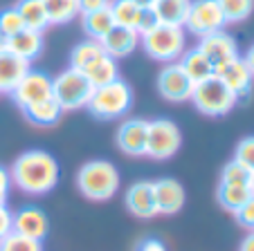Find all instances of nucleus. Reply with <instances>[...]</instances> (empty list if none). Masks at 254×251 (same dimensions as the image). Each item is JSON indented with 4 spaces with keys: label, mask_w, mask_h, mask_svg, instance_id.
<instances>
[{
    "label": "nucleus",
    "mask_w": 254,
    "mask_h": 251,
    "mask_svg": "<svg viewBox=\"0 0 254 251\" xmlns=\"http://www.w3.org/2000/svg\"><path fill=\"white\" fill-rule=\"evenodd\" d=\"M214 76L221 81L223 86H225L239 101L241 99H248L250 92H252L254 76H252L250 67L245 65V61L241 56L232 58V61H227L225 65H221V67H216Z\"/></svg>",
    "instance_id": "nucleus-11"
},
{
    "label": "nucleus",
    "mask_w": 254,
    "mask_h": 251,
    "mask_svg": "<svg viewBox=\"0 0 254 251\" xmlns=\"http://www.w3.org/2000/svg\"><path fill=\"white\" fill-rule=\"evenodd\" d=\"M196 48L209 58V63L214 65V70L239 56V43H236V38L232 36V34H227L225 29L198 38Z\"/></svg>",
    "instance_id": "nucleus-13"
},
{
    "label": "nucleus",
    "mask_w": 254,
    "mask_h": 251,
    "mask_svg": "<svg viewBox=\"0 0 254 251\" xmlns=\"http://www.w3.org/2000/svg\"><path fill=\"white\" fill-rule=\"evenodd\" d=\"M5 41L7 38H5V34H2V29H0V48H5Z\"/></svg>",
    "instance_id": "nucleus-45"
},
{
    "label": "nucleus",
    "mask_w": 254,
    "mask_h": 251,
    "mask_svg": "<svg viewBox=\"0 0 254 251\" xmlns=\"http://www.w3.org/2000/svg\"><path fill=\"white\" fill-rule=\"evenodd\" d=\"M234 218H236V222H239L243 229H248V231H254V195L243 204V206L239 208V211H236Z\"/></svg>",
    "instance_id": "nucleus-35"
},
{
    "label": "nucleus",
    "mask_w": 254,
    "mask_h": 251,
    "mask_svg": "<svg viewBox=\"0 0 254 251\" xmlns=\"http://www.w3.org/2000/svg\"><path fill=\"white\" fill-rule=\"evenodd\" d=\"M234 161H239L245 171L254 173V135H250V137H243L239 144H236Z\"/></svg>",
    "instance_id": "nucleus-33"
},
{
    "label": "nucleus",
    "mask_w": 254,
    "mask_h": 251,
    "mask_svg": "<svg viewBox=\"0 0 254 251\" xmlns=\"http://www.w3.org/2000/svg\"><path fill=\"white\" fill-rule=\"evenodd\" d=\"M183 146V133L171 119H153L149 121V139H146V157L155 161L171 159Z\"/></svg>",
    "instance_id": "nucleus-7"
},
{
    "label": "nucleus",
    "mask_w": 254,
    "mask_h": 251,
    "mask_svg": "<svg viewBox=\"0 0 254 251\" xmlns=\"http://www.w3.org/2000/svg\"><path fill=\"white\" fill-rule=\"evenodd\" d=\"M133 2L139 7V9H151V7H153V2H155V0H133Z\"/></svg>",
    "instance_id": "nucleus-43"
},
{
    "label": "nucleus",
    "mask_w": 254,
    "mask_h": 251,
    "mask_svg": "<svg viewBox=\"0 0 254 251\" xmlns=\"http://www.w3.org/2000/svg\"><path fill=\"white\" fill-rule=\"evenodd\" d=\"M90 110V114L101 121H113V119H122L124 114H128V110L133 108V88L126 81L117 79L108 86L95 88L92 99L86 105Z\"/></svg>",
    "instance_id": "nucleus-4"
},
{
    "label": "nucleus",
    "mask_w": 254,
    "mask_h": 251,
    "mask_svg": "<svg viewBox=\"0 0 254 251\" xmlns=\"http://www.w3.org/2000/svg\"><path fill=\"white\" fill-rule=\"evenodd\" d=\"M250 198L252 191L248 184H218V204L230 213H236Z\"/></svg>",
    "instance_id": "nucleus-26"
},
{
    "label": "nucleus",
    "mask_w": 254,
    "mask_h": 251,
    "mask_svg": "<svg viewBox=\"0 0 254 251\" xmlns=\"http://www.w3.org/2000/svg\"><path fill=\"white\" fill-rule=\"evenodd\" d=\"M178 65L183 67L185 74L193 81V86L200 83V81H205V79H209V76H214V65H211L209 58H207L198 48L185 50V54L180 56V61H178Z\"/></svg>",
    "instance_id": "nucleus-21"
},
{
    "label": "nucleus",
    "mask_w": 254,
    "mask_h": 251,
    "mask_svg": "<svg viewBox=\"0 0 254 251\" xmlns=\"http://www.w3.org/2000/svg\"><path fill=\"white\" fill-rule=\"evenodd\" d=\"M23 114L34 126H54V123L61 119L63 108L54 97H50V99H45V101H39V103L23 108Z\"/></svg>",
    "instance_id": "nucleus-22"
},
{
    "label": "nucleus",
    "mask_w": 254,
    "mask_h": 251,
    "mask_svg": "<svg viewBox=\"0 0 254 251\" xmlns=\"http://www.w3.org/2000/svg\"><path fill=\"white\" fill-rule=\"evenodd\" d=\"M111 14H113L115 25H120V27H128V29H137L142 9L135 5L133 0H113L111 2Z\"/></svg>",
    "instance_id": "nucleus-29"
},
{
    "label": "nucleus",
    "mask_w": 254,
    "mask_h": 251,
    "mask_svg": "<svg viewBox=\"0 0 254 251\" xmlns=\"http://www.w3.org/2000/svg\"><path fill=\"white\" fill-rule=\"evenodd\" d=\"M113 0H79V11L81 14H88V11H99L111 7Z\"/></svg>",
    "instance_id": "nucleus-39"
},
{
    "label": "nucleus",
    "mask_w": 254,
    "mask_h": 251,
    "mask_svg": "<svg viewBox=\"0 0 254 251\" xmlns=\"http://www.w3.org/2000/svg\"><path fill=\"white\" fill-rule=\"evenodd\" d=\"M11 184L27 195H48L50 191L57 189L59 184V161L54 155L41 148H32L25 151L16 157L14 166L9 168Z\"/></svg>",
    "instance_id": "nucleus-1"
},
{
    "label": "nucleus",
    "mask_w": 254,
    "mask_h": 251,
    "mask_svg": "<svg viewBox=\"0 0 254 251\" xmlns=\"http://www.w3.org/2000/svg\"><path fill=\"white\" fill-rule=\"evenodd\" d=\"M191 101L198 112L205 114V117H225L239 103V99L216 76H209V79L193 86Z\"/></svg>",
    "instance_id": "nucleus-6"
},
{
    "label": "nucleus",
    "mask_w": 254,
    "mask_h": 251,
    "mask_svg": "<svg viewBox=\"0 0 254 251\" xmlns=\"http://www.w3.org/2000/svg\"><path fill=\"white\" fill-rule=\"evenodd\" d=\"M248 186H250V191H252V195H254V173H250V182H248Z\"/></svg>",
    "instance_id": "nucleus-44"
},
{
    "label": "nucleus",
    "mask_w": 254,
    "mask_h": 251,
    "mask_svg": "<svg viewBox=\"0 0 254 251\" xmlns=\"http://www.w3.org/2000/svg\"><path fill=\"white\" fill-rule=\"evenodd\" d=\"M153 193H155V206H158V215H176L183 211L185 206V189L178 180L171 177H162V180L153 182Z\"/></svg>",
    "instance_id": "nucleus-15"
},
{
    "label": "nucleus",
    "mask_w": 254,
    "mask_h": 251,
    "mask_svg": "<svg viewBox=\"0 0 254 251\" xmlns=\"http://www.w3.org/2000/svg\"><path fill=\"white\" fill-rule=\"evenodd\" d=\"M43 5L48 11L50 25H67L70 20L81 16L79 0H43Z\"/></svg>",
    "instance_id": "nucleus-28"
},
{
    "label": "nucleus",
    "mask_w": 254,
    "mask_h": 251,
    "mask_svg": "<svg viewBox=\"0 0 254 251\" xmlns=\"http://www.w3.org/2000/svg\"><path fill=\"white\" fill-rule=\"evenodd\" d=\"M250 171H245L239 161H227L221 171V184H248Z\"/></svg>",
    "instance_id": "nucleus-34"
},
{
    "label": "nucleus",
    "mask_w": 254,
    "mask_h": 251,
    "mask_svg": "<svg viewBox=\"0 0 254 251\" xmlns=\"http://www.w3.org/2000/svg\"><path fill=\"white\" fill-rule=\"evenodd\" d=\"M50 97H52V76L39 70H29L20 79L18 86L11 90V99L16 101V105H20V110L50 99Z\"/></svg>",
    "instance_id": "nucleus-10"
},
{
    "label": "nucleus",
    "mask_w": 254,
    "mask_h": 251,
    "mask_svg": "<svg viewBox=\"0 0 254 251\" xmlns=\"http://www.w3.org/2000/svg\"><path fill=\"white\" fill-rule=\"evenodd\" d=\"M104 48H101L99 41H92V38H86L81 43H77L70 52V67L74 70H86L92 61H97L99 56H104Z\"/></svg>",
    "instance_id": "nucleus-27"
},
{
    "label": "nucleus",
    "mask_w": 254,
    "mask_h": 251,
    "mask_svg": "<svg viewBox=\"0 0 254 251\" xmlns=\"http://www.w3.org/2000/svg\"><path fill=\"white\" fill-rule=\"evenodd\" d=\"M137 251H167V247H164L160 240H155V238H146V240L139 242Z\"/></svg>",
    "instance_id": "nucleus-40"
},
{
    "label": "nucleus",
    "mask_w": 254,
    "mask_h": 251,
    "mask_svg": "<svg viewBox=\"0 0 254 251\" xmlns=\"http://www.w3.org/2000/svg\"><path fill=\"white\" fill-rule=\"evenodd\" d=\"M11 175H9V168L0 166V204H7V198H9V191H11Z\"/></svg>",
    "instance_id": "nucleus-38"
},
{
    "label": "nucleus",
    "mask_w": 254,
    "mask_h": 251,
    "mask_svg": "<svg viewBox=\"0 0 254 251\" xmlns=\"http://www.w3.org/2000/svg\"><path fill=\"white\" fill-rule=\"evenodd\" d=\"M99 43H101V48H104V52L117 61V58H124V56H128V54H133L135 50H137L139 34L135 32V29L115 25L111 32L101 38Z\"/></svg>",
    "instance_id": "nucleus-17"
},
{
    "label": "nucleus",
    "mask_w": 254,
    "mask_h": 251,
    "mask_svg": "<svg viewBox=\"0 0 254 251\" xmlns=\"http://www.w3.org/2000/svg\"><path fill=\"white\" fill-rule=\"evenodd\" d=\"M0 29H2L5 38L14 36V34H18L25 29V23H23V18H20L16 7H7V9L0 11Z\"/></svg>",
    "instance_id": "nucleus-32"
},
{
    "label": "nucleus",
    "mask_w": 254,
    "mask_h": 251,
    "mask_svg": "<svg viewBox=\"0 0 254 251\" xmlns=\"http://www.w3.org/2000/svg\"><path fill=\"white\" fill-rule=\"evenodd\" d=\"M158 92L164 101H171V103L191 101L193 81L185 74V70L178 63H169L158 74Z\"/></svg>",
    "instance_id": "nucleus-9"
},
{
    "label": "nucleus",
    "mask_w": 254,
    "mask_h": 251,
    "mask_svg": "<svg viewBox=\"0 0 254 251\" xmlns=\"http://www.w3.org/2000/svg\"><path fill=\"white\" fill-rule=\"evenodd\" d=\"M225 25L227 23L223 18V11L216 0H191L187 20H185V29L189 34L202 38L207 34L221 32Z\"/></svg>",
    "instance_id": "nucleus-8"
},
{
    "label": "nucleus",
    "mask_w": 254,
    "mask_h": 251,
    "mask_svg": "<svg viewBox=\"0 0 254 251\" xmlns=\"http://www.w3.org/2000/svg\"><path fill=\"white\" fill-rule=\"evenodd\" d=\"M149 121L146 119H126L120 123L115 135L117 148L128 157H146Z\"/></svg>",
    "instance_id": "nucleus-12"
},
{
    "label": "nucleus",
    "mask_w": 254,
    "mask_h": 251,
    "mask_svg": "<svg viewBox=\"0 0 254 251\" xmlns=\"http://www.w3.org/2000/svg\"><path fill=\"white\" fill-rule=\"evenodd\" d=\"M155 25H158V18H155L153 9H142V16H139V23H137V29H135V32L142 36V34L151 32Z\"/></svg>",
    "instance_id": "nucleus-37"
},
{
    "label": "nucleus",
    "mask_w": 254,
    "mask_h": 251,
    "mask_svg": "<svg viewBox=\"0 0 254 251\" xmlns=\"http://www.w3.org/2000/svg\"><path fill=\"white\" fill-rule=\"evenodd\" d=\"M0 251H43V242L27 238L18 231H11L0 240Z\"/></svg>",
    "instance_id": "nucleus-31"
},
{
    "label": "nucleus",
    "mask_w": 254,
    "mask_h": 251,
    "mask_svg": "<svg viewBox=\"0 0 254 251\" xmlns=\"http://www.w3.org/2000/svg\"><path fill=\"white\" fill-rule=\"evenodd\" d=\"M241 58H243V61H245V65L250 67V72H252V76H254V43L250 45V48H248V52H245Z\"/></svg>",
    "instance_id": "nucleus-42"
},
{
    "label": "nucleus",
    "mask_w": 254,
    "mask_h": 251,
    "mask_svg": "<svg viewBox=\"0 0 254 251\" xmlns=\"http://www.w3.org/2000/svg\"><path fill=\"white\" fill-rule=\"evenodd\" d=\"M139 45H142L144 52L149 54L153 61L169 65V63H178L180 56L185 54V50H187V36H185L183 27L158 23L151 32L139 36Z\"/></svg>",
    "instance_id": "nucleus-3"
},
{
    "label": "nucleus",
    "mask_w": 254,
    "mask_h": 251,
    "mask_svg": "<svg viewBox=\"0 0 254 251\" xmlns=\"http://www.w3.org/2000/svg\"><path fill=\"white\" fill-rule=\"evenodd\" d=\"M126 208L137 218H153L158 215V206H155V193H153V182L139 180L128 186L126 191Z\"/></svg>",
    "instance_id": "nucleus-16"
},
{
    "label": "nucleus",
    "mask_w": 254,
    "mask_h": 251,
    "mask_svg": "<svg viewBox=\"0 0 254 251\" xmlns=\"http://www.w3.org/2000/svg\"><path fill=\"white\" fill-rule=\"evenodd\" d=\"M5 48L18 58L32 63L34 58H39L43 52V34L34 32V29H23V32L14 34L5 41Z\"/></svg>",
    "instance_id": "nucleus-19"
},
{
    "label": "nucleus",
    "mask_w": 254,
    "mask_h": 251,
    "mask_svg": "<svg viewBox=\"0 0 254 251\" xmlns=\"http://www.w3.org/2000/svg\"><path fill=\"white\" fill-rule=\"evenodd\" d=\"M191 0H155L153 2V14L158 23L173 25V27H185Z\"/></svg>",
    "instance_id": "nucleus-20"
},
{
    "label": "nucleus",
    "mask_w": 254,
    "mask_h": 251,
    "mask_svg": "<svg viewBox=\"0 0 254 251\" xmlns=\"http://www.w3.org/2000/svg\"><path fill=\"white\" fill-rule=\"evenodd\" d=\"M81 27H83V32H86L88 38H92V41H101L106 34L115 27L111 7L99 9V11H88V14H81Z\"/></svg>",
    "instance_id": "nucleus-25"
},
{
    "label": "nucleus",
    "mask_w": 254,
    "mask_h": 251,
    "mask_svg": "<svg viewBox=\"0 0 254 251\" xmlns=\"http://www.w3.org/2000/svg\"><path fill=\"white\" fill-rule=\"evenodd\" d=\"M14 231L43 242L45 236L50 233V218L45 215L43 208L34 206V204L20 206L14 213Z\"/></svg>",
    "instance_id": "nucleus-14"
},
{
    "label": "nucleus",
    "mask_w": 254,
    "mask_h": 251,
    "mask_svg": "<svg viewBox=\"0 0 254 251\" xmlns=\"http://www.w3.org/2000/svg\"><path fill=\"white\" fill-rule=\"evenodd\" d=\"M11 231H14V213L7 204H0V240Z\"/></svg>",
    "instance_id": "nucleus-36"
},
{
    "label": "nucleus",
    "mask_w": 254,
    "mask_h": 251,
    "mask_svg": "<svg viewBox=\"0 0 254 251\" xmlns=\"http://www.w3.org/2000/svg\"><path fill=\"white\" fill-rule=\"evenodd\" d=\"M32 70V63L18 58L7 48H0V92H9L20 83L27 72Z\"/></svg>",
    "instance_id": "nucleus-18"
},
{
    "label": "nucleus",
    "mask_w": 254,
    "mask_h": 251,
    "mask_svg": "<svg viewBox=\"0 0 254 251\" xmlns=\"http://www.w3.org/2000/svg\"><path fill=\"white\" fill-rule=\"evenodd\" d=\"M16 9H18L20 18H23L25 29H34V32L43 34L50 27V18H48V11H45L43 0H20L16 5Z\"/></svg>",
    "instance_id": "nucleus-24"
},
{
    "label": "nucleus",
    "mask_w": 254,
    "mask_h": 251,
    "mask_svg": "<svg viewBox=\"0 0 254 251\" xmlns=\"http://www.w3.org/2000/svg\"><path fill=\"white\" fill-rule=\"evenodd\" d=\"M92 92H95V86L81 70H74V67L59 72L52 79V97L61 103L63 112L86 108L88 101L92 99Z\"/></svg>",
    "instance_id": "nucleus-5"
},
{
    "label": "nucleus",
    "mask_w": 254,
    "mask_h": 251,
    "mask_svg": "<svg viewBox=\"0 0 254 251\" xmlns=\"http://www.w3.org/2000/svg\"><path fill=\"white\" fill-rule=\"evenodd\" d=\"M223 11L225 23H243L252 16L254 0H216Z\"/></svg>",
    "instance_id": "nucleus-30"
},
{
    "label": "nucleus",
    "mask_w": 254,
    "mask_h": 251,
    "mask_svg": "<svg viewBox=\"0 0 254 251\" xmlns=\"http://www.w3.org/2000/svg\"><path fill=\"white\" fill-rule=\"evenodd\" d=\"M83 74L88 76V81H90L95 88H101V86H108V83L120 79V67H117L115 58L104 54V56H99L97 61H92L90 65L83 70Z\"/></svg>",
    "instance_id": "nucleus-23"
},
{
    "label": "nucleus",
    "mask_w": 254,
    "mask_h": 251,
    "mask_svg": "<svg viewBox=\"0 0 254 251\" xmlns=\"http://www.w3.org/2000/svg\"><path fill=\"white\" fill-rule=\"evenodd\" d=\"M77 189L92 202H106L120 191V171L106 159L86 161L77 171Z\"/></svg>",
    "instance_id": "nucleus-2"
},
{
    "label": "nucleus",
    "mask_w": 254,
    "mask_h": 251,
    "mask_svg": "<svg viewBox=\"0 0 254 251\" xmlns=\"http://www.w3.org/2000/svg\"><path fill=\"white\" fill-rule=\"evenodd\" d=\"M239 251H254V231H250L248 236L241 240V247Z\"/></svg>",
    "instance_id": "nucleus-41"
}]
</instances>
